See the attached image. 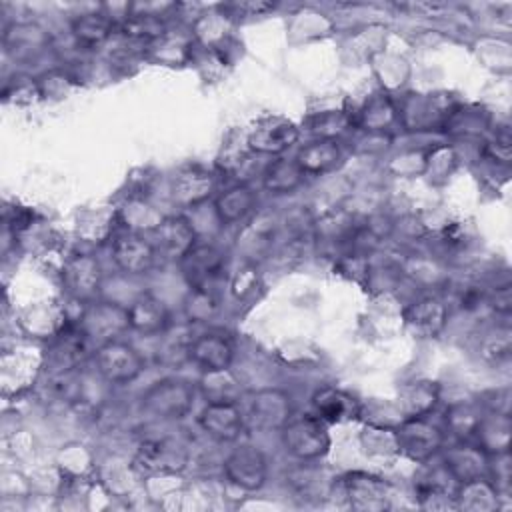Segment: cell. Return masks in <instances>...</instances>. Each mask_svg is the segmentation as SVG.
<instances>
[{
    "label": "cell",
    "instance_id": "6da1fadb",
    "mask_svg": "<svg viewBox=\"0 0 512 512\" xmlns=\"http://www.w3.org/2000/svg\"><path fill=\"white\" fill-rule=\"evenodd\" d=\"M282 442L292 456L302 460L318 458L330 446L324 420L318 416L288 418V422L282 426Z\"/></svg>",
    "mask_w": 512,
    "mask_h": 512
},
{
    "label": "cell",
    "instance_id": "7a4b0ae2",
    "mask_svg": "<svg viewBox=\"0 0 512 512\" xmlns=\"http://www.w3.org/2000/svg\"><path fill=\"white\" fill-rule=\"evenodd\" d=\"M182 272L194 290L212 292L216 282L224 278V254L212 244H194L182 258Z\"/></svg>",
    "mask_w": 512,
    "mask_h": 512
},
{
    "label": "cell",
    "instance_id": "3957f363",
    "mask_svg": "<svg viewBox=\"0 0 512 512\" xmlns=\"http://www.w3.org/2000/svg\"><path fill=\"white\" fill-rule=\"evenodd\" d=\"M94 362H96L98 374L112 384H124L134 380L140 374L144 364L142 356L130 344L120 340L104 342L98 348Z\"/></svg>",
    "mask_w": 512,
    "mask_h": 512
},
{
    "label": "cell",
    "instance_id": "277c9868",
    "mask_svg": "<svg viewBox=\"0 0 512 512\" xmlns=\"http://www.w3.org/2000/svg\"><path fill=\"white\" fill-rule=\"evenodd\" d=\"M192 388L186 382L166 380L142 396V408L156 418H180L192 406Z\"/></svg>",
    "mask_w": 512,
    "mask_h": 512
},
{
    "label": "cell",
    "instance_id": "5b68a950",
    "mask_svg": "<svg viewBox=\"0 0 512 512\" xmlns=\"http://www.w3.org/2000/svg\"><path fill=\"white\" fill-rule=\"evenodd\" d=\"M394 436L396 448L412 460H428L442 446V432L422 416L406 418Z\"/></svg>",
    "mask_w": 512,
    "mask_h": 512
},
{
    "label": "cell",
    "instance_id": "8992f818",
    "mask_svg": "<svg viewBox=\"0 0 512 512\" xmlns=\"http://www.w3.org/2000/svg\"><path fill=\"white\" fill-rule=\"evenodd\" d=\"M186 466V452L182 446L170 440H150L140 446L134 468L142 476H158V474H172Z\"/></svg>",
    "mask_w": 512,
    "mask_h": 512
},
{
    "label": "cell",
    "instance_id": "52a82bcc",
    "mask_svg": "<svg viewBox=\"0 0 512 512\" xmlns=\"http://www.w3.org/2000/svg\"><path fill=\"white\" fill-rule=\"evenodd\" d=\"M88 336L80 324H68L62 328L46 348V366L50 372H66L76 368L86 354Z\"/></svg>",
    "mask_w": 512,
    "mask_h": 512
},
{
    "label": "cell",
    "instance_id": "ba28073f",
    "mask_svg": "<svg viewBox=\"0 0 512 512\" xmlns=\"http://www.w3.org/2000/svg\"><path fill=\"white\" fill-rule=\"evenodd\" d=\"M290 418V402L284 392L278 390H262L256 392L246 408L244 422L254 428L270 430L282 428Z\"/></svg>",
    "mask_w": 512,
    "mask_h": 512
},
{
    "label": "cell",
    "instance_id": "9c48e42d",
    "mask_svg": "<svg viewBox=\"0 0 512 512\" xmlns=\"http://www.w3.org/2000/svg\"><path fill=\"white\" fill-rule=\"evenodd\" d=\"M80 328L90 338H98L104 342L116 340V336L128 328L126 308L114 306L110 302H98L84 310L80 318Z\"/></svg>",
    "mask_w": 512,
    "mask_h": 512
},
{
    "label": "cell",
    "instance_id": "30bf717a",
    "mask_svg": "<svg viewBox=\"0 0 512 512\" xmlns=\"http://www.w3.org/2000/svg\"><path fill=\"white\" fill-rule=\"evenodd\" d=\"M200 426L208 436L220 442H232L240 438L246 422L236 402H208L200 414Z\"/></svg>",
    "mask_w": 512,
    "mask_h": 512
},
{
    "label": "cell",
    "instance_id": "8fae6325",
    "mask_svg": "<svg viewBox=\"0 0 512 512\" xmlns=\"http://www.w3.org/2000/svg\"><path fill=\"white\" fill-rule=\"evenodd\" d=\"M226 476L244 490H256L266 478V460L254 446L236 448L224 462Z\"/></svg>",
    "mask_w": 512,
    "mask_h": 512
},
{
    "label": "cell",
    "instance_id": "7c38bea8",
    "mask_svg": "<svg viewBox=\"0 0 512 512\" xmlns=\"http://www.w3.org/2000/svg\"><path fill=\"white\" fill-rule=\"evenodd\" d=\"M156 248L150 240L136 232L118 236L112 246V258L128 274H144L156 262Z\"/></svg>",
    "mask_w": 512,
    "mask_h": 512
},
{
    "label": "cell",
    "instance_id": "4fadbf2b",
    "mask_svg": "<svg viewBox=\"0 0 512 512\" xmlns=\"http://www.w3.org/2000/svg\"><path fill=\"white\" fill-rule=\"evenodd\" d=\"M62 280L70 294H74L76 298L88 300L100 290L102 270L96 258L88 254H76L66 262Z\"/></svg>",
    "mask_w": 512,
    "mask_h": 512
},
{
    "label": "cell",
    "instance_id": "5bb4252c",
    "mask_svg": "<svg viewBox=\"0 0 512 512\" xmlns=\"http://www.w3.org/2000/svg\"><path fill=\"white\" fill-rule=\"evenodd\" d=\"M350 504L358 510H382L388 506V484L372 474L354 472L344 478Z\"/></svg>",
    "mask_w": 512,
    "mask_h": 512
},
{
    "label": "cell",
    "instance_id": "9a60e30c",
    "mask_svg": "<svg viewBox=\"0 0 512 512\" xmlns=\"http://www.w3.org/2000/svg\"><path fill=\"white\" fill-rule=\"evenodd\" d=\"M296 138H298V130L294 128L292 122L272 116L256 124L248 142H250V148L260 154H276L292 146Z\"/></svg>",
    "mask_w": 512,
    "mask_h": 512
},
{
    "label": "cell",
    "instance_id": "2e32d148",
    "mask_svg": "<svg viewBox=\"0 0 512 512\" xmlns=\"http://www.w3.org/2000/svg\"><path fill=\"white\" fill-rule=\"evenodd\" d=\"M126 314H128V328L144 336L162 334L170 324V314L166 306L150 294H144L132 300V304L126 308Z\"/></svg>",
    "mask_w": 512,
    "mask_h": 512
},
{
    "label": "cell",
    "instance_id": "e0dca14e",
    "mask_svg": "<svg viewBox=\"0 0 512 512\" xmlns=\"http://www.w3.org/2000/svg\"><path fill=\"white\" fill-rule=\"evenodd\" d=\"M406 326L418 338L436 336L446 324V306L438 298L426 296L412 302L404 312Z\"/></svg>",
    "mask_w": 512,
    "mask_h": 512
},
{
    "label": "cell",
    "instance_id": "ac0fdd59",
    "mask_svg": "<svg viewBox=\"0 0 512 512\" xmlns=\"http://www.w3.org/2000/svg\"><path fill=\"white\" fill-rule=\"evenodd\" d=\"M154 234L158 240V244L154 246L156 252L160 250L168 258H182L196 244L194 228L188 220L180 216L160 220V224L154 228Z\"/></svg>",
    "mask_w": 512,
    "mask_h": 512
},
{
    "label": "cell",
    "instance_id": "d6986e66",
    "mask_svg": "<svg viewBox=\"0 0 512 512\" xmlns=\"http://www.w3.org/2000/svg\"><path fill=\"white\" fill-rule=\"evenodd\" d=\"M190 358L202 366L206 372L228 370L232 362V346L228 338L218 332H206L202 336L192 338Z\"/></svg>",
    "mask_w": 512,
    "mask_h": 512
},
{
    "label": "cell",
    "instance_id": "ffe728a7",
    "mask_svg": "<svg viewBox=\"0 0 512 512\" xmlns=\"http://www.w3.org/2000/svg\"><path fill=\"white\" fill-rule=\"evenodd\" d=\"M456 480L446 466L428 468L426 474L418 480L416 492L420 498V504L426 508H450L456 506L452 500L456 498L454 490L450 488V482Z\"/></svg>",
    "mask_w": 512,
    "mask_h": 512
},
{
    "label": "cell",
    "instance_id": "44dd1931",
    "mask_svg": "<svg viewBox=\"0 0 512 512\" xmlns=\"http://www.w3.org/2000/svg\"><path fill=\"white\" fill-rule=\"evenodd\" d=\"M312 402H314L318 418L326 420V422L350 420V418H356L360 412L358 402L352 396H348L346 392L336 390V388L318 390L314 394Z\"/></svg>",
    "mask_w": 512,
    "mask_h": 512
},
{
    "label": "cell",
    "instance_id": "7402d4cb",
    "mask_svg": "<svg viewBox=\"0 0 512 512\" xmlns=\"http://www.w3.org/2000/svg\"><path fill=\"white\" fill-rule=\"evenodd\" d=\"M340 158V148L330 138H320L300 150L296 156L298 166L304 170V174H320L336 166Z\"/></svg>",
    "mask_w": 512,
    "mask_h": 512
},
{
    "label": "cell",
    "instance_id": "603a6c76",
    "mask_svg": "<svg viewBox=\"0 0 512 512\" xmlns=\"http://www.w3.org/2000/svg\"><path fill=\"white\" fill-rule=\"evenodd\" d=\"M254 202H256L254 192L248 186L238 184L228 188L216 198V214L222 222L232 224L242 220L254 208Z\"/></svg>",
    "mask_w": 512,
    "mask_h": 512
},
{
    "label": "cell",
    "instance_id": "cb8c5ba5",
    "mask_svg": "<svg viewBox=\"0 0 512 512\" xmlns=\"http://www.w3.org/2000/svg\"><path fill=\"white\" fill-rule=\"evenodd\" d=\"M444 462H446L444 466L456 480L468 482L474 478H482L486 458L482 450H474L470 446H458L446 454Z\"/></svg>",
    "mask_w": 512,
    "mask_h": 512
},
{
    "label": "cell",
    "instance_id": "d4e9b609",
    "mask_svg": "<svg viewBox=\"0 0 512 512\" xmlns=\"http://www.w3.org/2000/svg\"><path fill=\"white\" fill-rule=\"evenodd\" d=\"M212 190V174L202 168H188L174 180V198L180 204H196Z\"/></svg>",
    "mask_w": 512,
    "mask_h": 512
},
{
    "label": "cell",
    "instance_id": "484cf974",
    "mask_svg": "<svg viewBox=\"0 0 512 512\" xmlns=\"http://www.w3.org/2000/svg\"><path fill=\"white\" fill-rule=\"evenodd\" d=\"M476 438L482 442L484 450L490 452H508L510 440V420L508 414L490 412V416H482L480 426L476 430Z\"/></svg>",
    "mask_w": 512,
    "mask_h": 512
},
{
    "label": "cell",
    "instance_id": "4316f807",
    "mask_svg": "<svg viewBox=\"0 0 512 512\" xmlns=\"http://www.w3.org/2000/svg\"><path fill=\"white\" fill-rule=\"evenodd\" d=\"M498 496L500 494L496 492L494 484H490L482 476V478L462 482V488L456 494V500H458L456 506H462L468 510H494L498 508Z\"/></svg>",
    "mask_w": 512,
    "mask_h": 512
},
{
    "label": "cell",
    "instance_id": "83f0119b",
    "mask_svg": "<svg viewBox=\"0 0 512 512\" xmlns=\"http://www.w3.org/2000/svg\"><path fill=\"white\" fill-rule=\"evenodd\" d=\"M114 28L112 18H108V14L104 12H92V14H82L78 18H74L72 22V32L74 36L82 42V44H100L102 40H106L110 36Z\"/></svg>",
    "mask_w": 512,
    "mask_h": 512
},
{
    "label": "cell",
    "instance_id": "f1b7e54d",
    "mask_svg": "<svg viewBox=\"0 0 512 512\" xmlns=\"http://www.w3.org/2000/svg\"><path fill=\"white\" fill-rule=\"evenodd\" d=\"M304 178V170L298 166L296 160H276L270 164L262 176L264 186L272 192H290L294 190Z\"/></svg>",
    "mask_w": 512,
    "mask_h": 512
},
{
    "label": "cell",
    "instance_id": "f546056e",
    "mask_svg": "<svg viewBox=\"0 0 512 512\" xmlns=\"http://www.w3.org/2000/svg\"><path fill=\"white\" fill-rule=\"evenodd\" d=\"M436 398H438L436 386L428 382H412L402 390L398 402H400V410L408 418H414V416L426 414L436 404Z\"/></svg>",
    "mask_w": 512,
    "mask_h": 512
},
{
    "label": "cell",
    "instance_id": "4dcf8cb0",
    "mask_svg": "<svg viewBox=\"0 0 512 512\" xmlns=\"http://www.w3.org/2000/svg\"><path fill=\"white\" fill-rule=\"evenodd\" d=\"M480 420H482V414L474 404H456L448 410V416H446L448 428L452 430L454 436L462 440L476 436Z\"/></svg>",
    "mask_w": 512,
    "mask_h": 512
},
{
    "label": "cell",
    "instance_id": "1f68e13d",
    "mask_svg": "<svg viewBox=\"0 0 512 512\" xmlns=\"http://www.w3.org/2000/svg\"><path fill=\"white\" fill-rule=\"evenodd\" d=\"M122 32L130 38L154 40L164 34V20L160 18V14H152V12L130 14L122 22Z\"/></svg>",
    "mask_w": 512,
    "mask_h": 512
},
{
    "label": "cell",
    "instance_id": "d6a6232c",
    "mask_svg": "<svg viewBox=\"0 0 512 512\" xmlns=\"http://www.w3.org/2000/svg\"><path fill=\"white\" fill-rule=\"evenodd\" d=\"M394 120V108L386 96H374L360 112V122L372 130H384Z\"/></svg>",
    "mask_w": 512,
    "mask_h": 512
},
{
    "label": "cell",
    "instance_id": "836d02e7",
    "mask_svg": "<svg viewBox=\"0 0 512 512\" xmlns=\"http://www.w3.org/2000/svg\"><path fill=\"white\" fill-rule=\"evenodd\" d=\"M214 310H216V302L212 298V292L194 290V294H190L186 302V314L190 320H204L212 316Z\"/></svg>",
    "mask_w": 512,
    "mask_h": 512
}]
</instances>
